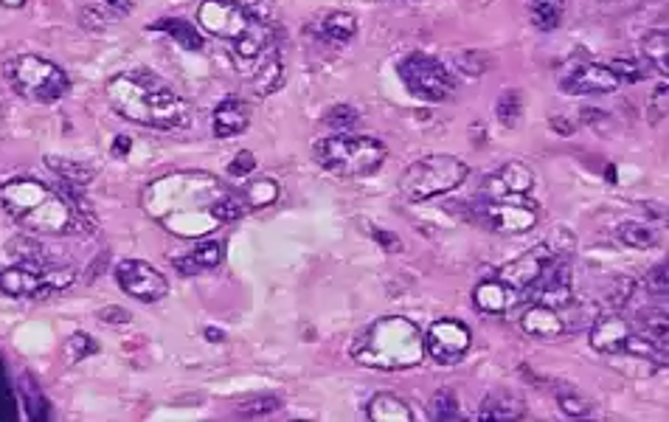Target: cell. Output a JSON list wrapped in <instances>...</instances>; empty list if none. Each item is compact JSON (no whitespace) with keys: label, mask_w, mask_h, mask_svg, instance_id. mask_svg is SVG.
<instances>
[{"label":"cell","mask_w":669,"mask_h":422,"mask_svg":"<svg viewBox=\"0 0 669 422\" xmlns=\"http://www.w3.org/2000/svg\"><path fill=\"white\" fill-rule=\"evenodd\" d=\"M152 220L178 237H203L242 217V197L206 172H172L152 181L141 197Z\"/></svg>","instance_id":"1"},{"label":"cell","mask_w":669,"mask_h":422,"mask_svg":"<svg viewBox=\"0 0 669 422\" xmlns=\"http://www.w3.org/2000/svg\"><path fill=\"white\" fill-rule=\"evenodd\" d=\"M107 99L119 116L144 127L183 130L192 124V105L149 71L116 74L107 82Z\"/></svg>","instance_id":"2"},{"label":"cell","mask_w":669,"mask_h":422,"mask_svg":"<svg viewBox=\"0 0 669 422\" xmlns=\"http://www.w3.org/2000/svg\"><path fill=\"white\" fill-rule=\"evenodd\" d=\"M3 209L37 234H71L85 220V209L54 192L37 178H12L0 186Z\"/></svg>","instance_id":"3"},{"label":"cell","mask_w":669,"mask_h":422,"mask_svg":"<svg viewBox=\"0 0 669 422\" xmlns=\"http://www.w3.org/2000/svg\"><path fill=\"white\" fill-rule=\"evenodd\" d=\"M352 358L360 366L402 372L425 361V335L411 318L386 316L377 318L352 347Z\"/></svg>","instance_id":"4"},{"label":"cell","mask_w":669,"mask_h":422,"mask_svg":"<svg viewBox=\"0 0 669 422\" xmlns=\"http://www.w3.org/2000/svg\"><path fill=\"white\" fill-rule=\"evenodd\" d=\"M200 29L231 43V57H253L276 37L279 20L251 15L245 0H203L197 9Z\"/></svg>","instance_id":"5"},{"label":"cell","mask_w":669,"mask_h":422,"mask_svg":"<svg viewBox=\"0 0 669 422\" xmlns=\"http://www.w3.org/2000/svg\"><path fill=\"white\" fill-rule=\"evenodd\" d=\"M313 155L327 172L355 181V178H369L386 164L388 147L374 136L335 133V136L318 138L313 144Z\"/></svg>","instance_id":"6"},{"label":"cell","mask_w":669,"mask_h":422,"mask_svg":"<svg viewBox=\"0 0 669 422\" xmlns=\"http://www.w3.org/2000/svg\"><path fill=\"white\" fill-rule=\"evenodd\" d=\"M467 175H470V166L456 155H428L402 172L400 192L411 203H425L459 189L461 183L467 181Z\"/></svg>","instance_id":"7"},{"label":"cell","mask_w":669,"mask_h":422,"mask_svg":"<svg viewBox=\"0 0 669 422\" xmlns=\"http://www.w3.org/2000/svg\"><path fill=\"white\" fill-rule=\"evenodd\" d=\"M76 271L54 259H20L0 273V290L12 299H40L74 285Z\"/></svg>","instance_id":"8"},{"label":"cell","mask_w":669,"mask_h":422,"mask_svg":"<svg viewBox=\"0 0 669 422\" xmlns=\"http://www.w3.org/2000/svg\"><path fill=\"white\" fill-rule=\"evenodd\" d=\"M6 79L12 82L20 96L31 102L51 105L60 102L65 93L71 91V79L62 71L57 62L37 57V54H20L6 65Z\"/></svg>","instance_id":"9"},{"label":"cell","mask_w":669,"mask_h":422,"mask_svg":"<svg viewBox=\"0 0 669 422\" xmlns=\"http://www.w3.org/2000/svg\"><path fill=\"white\" fill-rule=\"evenodd\" d=\"M400 79L422 102H445L456 91V79L450 74V68L422 51L408 54L400 62Z\"/></svg>","instance_id":"10"},{"label":"cell","mask_w":669,"mask_h":422,"mask_svg":"<svg viewBox=\"0 0 669 422\" xmlns=\"http://www.w3.org/2000/svg\"><path fill=\"white\" fill-rule=\"evenodd\" d=\"M473 217L495 234H526L540 223V206L526 195H501L481 203Z\"/></svg>","instance_id":"11"},{"label":"cell","mask_w":669,"mask_h":422,"mask_svg":"<svg viewBox=\"0 0 669 422\" xmlns=\"http://www.w3.org/2000/svg\"><path fill=\"white\" fill-rule=\"evenodd\" d=\"M422 335H425V358L442 366L459 363L473 347V332L459 318H439Z\"/></svg>","instance_id":"12"},{"label":"cell","mask_w":669,"mask_h":422,"mask_svg":"<svg viewBox=\"0 0 669 422\" xmlns=\"http://www.w3.org/2000/svg\"><path fill=\"white\" fill-rule=\"evenodd\" d=\"M116 282L119 287L133 296L135 302L155 304L169 293V282L161 271H155L144 259H124L116 268Z\"/></svg>","instance_id":"13"},{"label":"cell","mask_w":669,"mask_h":422,"mask_svg":"<svg viewBox=\"0 0 669 422\" xmlns=\"http://www.w3.org/2000/svg\"><path fill=\"white\" fill-rule=\"evenodd\" d=\"M560 91L568 96H602L619 91V79L610 74L608 65L591 60L568 62L560 76Z\"/></svg>","instance_id":"14"},{"label":"cell","mask_w":669,"mask_h":422,"mask_svg":"<svg viewBox=\"0 0 669 422\" xmlns=\"http://www.w3.org/2000/svg\"><path fill=\"white\" fill-rule=\"evenodd\" d=\"M571 282H574V276H571L568 262L557 259L523 290V299H532L535 304H543L551 310H563L565 304L574 302V285Z\"/></svg>","instance_id":"15"},{"label":"cell","mask_w":669,"mask_h":422,"mask_svg":"<svg viewBox=\"0 0 669 422\" xmlns=\"http://www.w3.org/2000/svg\"><path fill=\"white\" fill-rule=\"evenodd\" d=\"M557 259L560 257H554L549 248L540 242V245H535L532 251H526V254H521L518 259H512V262H506L504 268H501V273H498V279H501L509 290L523 293V290L532 285L537 276L546 271L551 262H557Z\"/></svg>","instance_id":"16"},{"label":"cell","mask_w":669,"mask_h":422,"mask_svg":"<svg viewBox=\"0 0 669 422\" xmlns=\"http://www.w3.org/2000/svg\"><path fill=\"white\" fill-rule=\"evenodd\" d=\"M630 335H633L630 318L610 310V313H599V318L591 324L588 341H591V349L599 352V355H622Z\"/></svg>","instance_id":"17"},{"label":"cell","mask_w":669,"mask_h":422,"mask_svg":"<svg viewBox=\"0 0 669 422\" xmlns=\"http://www.w3.org/2000/svg\"><path fill=\"white\" fill-rule=\"evenodd\" d=\"M251 127V105L239 96H231L217 105L211 116V130L217 138H234Z\"/></svg>","instance_id":"18"},{"label":"cell","mask_w":669,"mask_h":422,"mask_svg":"<svg viewBox=\"0 0 669 422\" xmlns=\"http://www.w3.org/2000/svg\"><path fill=\"white\" fill-rule=\"evenodd\" d=\"M487 186L492 189V197L529 195L535 186V172L523 161H509L498 169V175L487 178Z\"/></svg>","instance_id":"19"},{"label":"cell","mask_w":669,"mask_h":422,"mask_svg":"<svg viewBox=\"0 0 669 422\" xmlns=\"http://www.w3.org/2000/svg\"><path fill=\"white\" fill-rule=\"evenodd\" d=\"M521 330L529 338H537V341H554V338H563L565 335V324L563 318H560V310H551V307H543V304H532L521 316Z\"/></svg>","instance_id":"20"},{"label":"cell","mask_w":669,"mask_h":422,"mask_svg":"<svg viewBox=\"0 0 669 422\" xmlns=\"http://www.w3.org/2000/svg\"><path fill=\"white\" fill-rule=\"evenodd\" d=\"M245 79H248V85H251V91L256 93V96H270V93L279 91L284 79L282 54H279V48L268 51V54H265V57L256 62L251 71L245 74Z\"/></svg>","instance_id":"21"},{"label":"cell","mask_w":669,"mask_h":422,"mask_svg":"<svg viewBox=\"0 0 669 422\" xmlns=\"http://www.w3.org/2000/svg\"><path fill=\"white\" fill-rule=\"evenodd\" d=\"M478 417H481V420H495V422L523 420V417H526V403H523V397H518V394L501 389V392H492L484 397Z\"/></svg>","instance_id":"22"},{"label":"cell","mask_w":669,"mask_h":422,"mask_svg":"<svg viewBox=\"0 0 669 422\" xmlns=\"http://www.w3.org/2000/svg\"><path fill=\"white\" fill-rule=\"evenodd\" d=\"M318 37L332 46H346L357 34V17L352 12H327L318 20Z\"/></svg>","instance_id":"23"},{"label":"cell","mask_w":669,"mask_h":422,"mask_svg":"<svg viewBox=\"0 0 669 422\" xmlns=\"http://www.w3.org/2000/svg\"><path fill=\"white\" fill-rule=\"evenodd\" d=\"M509 293L512 290L501 279H484L473 290V304L487 316H498V313H504L506 307H509Z\"/></svg>","instance_id":"24"},{"label":"cell","mask_w":669,"mask_h":422,"mask_svg":"<svg viewBox=\"0 0 669 422\" xmlns=\"http://www.w3.org/2000/svg\"><path fill=\"white\" fill-rule=\"evenodd\" d=\"M369 420L372 422H411L414 411L397 394H377L369 403Z\"/></svg>","instance_id":"25"},{"label":"cell","mask_w":669,"mask_h":422,"mask_svg":"<svg viewBox=\"0 0 669 422\" xmlns=\"http://www.w3.org/2000/svg\"><path fill=\"white\" fill-rule=\"evenodd\" d=\"M220 262H223V245H220V242H211V240L200 242L189 257L175 259L178 271H183V273L209 271V268H217Z\"/></svg>","instance_id":"26"},{"label":"cell","mask_w":669,"mask_h":422,"mask_svg":"<svg viewBox=\"0 0 669 422\" xmlns=\"http://www.w3.org/2000/svg\"><path fill=\"white\" fill-rule=\"evenodd\" d=\"M242 181H248V178H242ZM234 192L242 197V203L248 209H262V206H270V203L279 200V183L273 181V178H253V181L239 186Z\"/></svg>","instance_id":"27"},{"label":"cell","mask_w":669,"mask_h":422,"mask_svg":"<svg viewBox=\"0 0 669 422\" xmlns=\"http://www.w3.org/2000/svg\"><path fill=\"white\" fill-rule=\"evenodd\" d=\"M619 240L625 242L627 248H636V251H650L661 242V231L653 223H641V220H627L619 226Z\"/></svg>","instance_id":"28"},{"label":"cell","mask_w":669,"mask_h":422,"mask_svg":"<svg viewBox=\"0 0 669 422\" xmlns=\"http://www.w3.org/2000/svg\"><path fill=\"white\" fill-rule=\"evenodd\" d=\"M641 51H644V60L647 65H653L661 76L669 74V34L664 29H653L650 34H644L641 40Z\"/></svg>","instance_id":"29"},{"label":"cell","mask_w":669,"mask_h":422,"mask_svg":"<svg viewBox=\"0 0 669 422\" xmlns=\"http://www.w3.org/2000/svg\"><path fill=\"white\" fill-rule=\"evenodd\" d=\"M523 91L518 88H506L501 96H498V102H495V119L501 121V127L506 130H515L523 119Z\"/></svg>","instance_id":"30"},{"label":"cell","mask_w":669,"mask_h":422,"mask_svg":"<svg viewBox=\"0 0 669 422\" xmlns=\"http://www.w3.org/2000/svg\"><path fill=\"white\" fill-rule=\"evenodd\" d=\"M565 0H529V17L535 29L554 31L563 23Z\"/></svg>","instance_id":"31"},{"label":"cell","mask_w":669,"mask_h":422,"mask_svg":"<svg viewBox=\"0 0 669 422\" xmlns=\"http://www.w3.org/2000/svg\"><path fill=\"white\" fill-rule=\"evenodd\" d=\"M633 330L641 332L644 338H650L655 344H661V347L669 344V321L664 310H653V313L650 310H641L639 316H636Z\"/></svg>","instance_id":"32"},{"label":"cell","mask_w":669,"mask_h":422,"mask_svg":"<svg viewBox=\"0 0 669 422\" xmlns=\"http://www.w3.org/2000/svg\"><path fill=\"white\" fill-rule=\"evenodd\" d=\"M450 65H453V71L461 76H467V79H478V76H484L492 68V57L490 54H484V51H456L453 57H450Z\"/></svg>","instance_id":"33"},{"label":"cell","mask_w":669,"mask_h":422,"mask_svg":"<svg viewBox=\"0 0 669 422\" xmlns=\"http://www.w3.org/2000/svg\"><path fill=\"white\" fill-rule=\"evenodd\" d=\"M152 29L166 31V34H169L175 43L186 46L189 51H200V48H203V37H200V31L194 29L192 23H186V20H172V17H166V20H158Z\"/></svg>","instance_id":"34"},{"label":"cell","mask_w":669,"mask_h":422,"mask_svg":"<svg viewBox=\"0 0 669 422\" xmlns=\"http://www.w3.org/2000/svg\"><path fill=\"white\" fill-rule=\"evenodd\" d=\"M45 161H48V166H51L68 186H88V183L93 181V169H88V166L68 161V158H57V155H51V158H45Z\"/></svg>","instance_id":"35"},{"label":"cell","mask_w":669,"mask_h":422,"mask_svg":"<svg viewBox=\"0 0 669 422\" xmlns=\"http://www.w3.org/2000/svg\"><path fill=\"white\" fill-rule=\"evenodd\" d=\"M636 279L633 276H613L608 285H605V304L610 310H622L630 299L636 296Z\"/></svg>","instance_id":"36"},{"label":"cell","mask_w":669,"mask_h":422,"mask_svg":"<svg viewBox=\"0 0 669 422\" xmlns=\"http://www.w3.org/2000/svg\"><path fill=\"white\" fill-rule=\"evenodd\" d=\"M557 406L568 417H588L591 414V400L577 392L574 386H557Z\"/></svg>","instance_id":"37"},{"label":"cell","mask_w":669,"mask_h":422,"mask_svg":"<svg viewBox=\"0 0 669 422\" xmlns=\"http://www.w3.org/2000/svg\"><path fill=\"white\" fill-rule=\"evenodd\" d=\"M431 417L439 422H450V420H461L459 411V397L453 389H439L433 394L431 400Z\"/></svg>","instance_id":"38"},{"label":"cell","mask_w":669,"mask_h":422,"mask_svg":"<svg viewBox=\"0 0 669 422\" xmlns=\"http://www.w3.org/2000/svg\"><path fill=\"white\" fill-rule=\"evenodd\" d=\"M279 408H282V400H279V397H273V394H259V397L245 400V403L237 408V414L239 417H270V414L279 411Z\"/></svg>","instance_id":"39"},{"label":"cell","mask_w":669,"mask_h":422,"mask_svg":"<svg viewBox=\"0 0 669 422\" xmlns=\"http://www.w3.org/2000/svg\"><path fill=\"white\" fill-rule=\"evenodd\" d=\"M324 121H327L332 130H338V133H352V130L357 127V121H360V113H357L355 107L338 105V107H329Z\"/></svg>","instance_id":"40"},{"label":"cell","mask_w":669,"mask_h":422,"mask_svg":"<svg viewBox=\"0 0 669 422\" xmlns=\"http://www.w3.org/2000/svg\"><path fill=\"white\" fill-rule=\"evenodd\" d=\"M543 245L549 248L554 257L568 259V257H571V251H574V245H577V237L571 234V228L560 226V228H554V231H551L549 237L543 240Z\"/></svg>","instance_id":"41"},{"label":"cell","mask_w":669,"mask_h":422,"mask_svg":"<svg viewBox=\"0 0 669 422\" xmlns=\"http://www.w3.org/2000/svg\"><path fill=\"white\" fill-rule=\"evenodd\" d=\"M610 74L619 79V85L622 82H641L647 71H644V65L639 60H627V57H616V60L608 65Z\"/></svg>","instance_id":"42"},{"label":"cell","mask_w":669,"mask_h":422,"mask_svg":"<svg viewBox=\"0 0 669 422\" xmlns=\"http://www.w3.org/2000/svg\"><path fill=\"white\" fill-rule=\"evenodd\" d=\"M669 113V88L667 82H661L658 88L650 96V124H658V121L667 119Z\"/></svg>","instance_id":"43"},{"label":"cell","mask_w":669,"mask_h":422,"mask_svg":"<svg viewBox=\"0 0 669 422\" xmlns=\"http://www.w3.org/2000/svg\"><path fill=\"white\" fill-rule=\"evenodd\" d=\"M65 352H68L71 363H79V361H85L90 352H96V344L90 341V335H85V332H76L74 338H68V347H65Z\"/></svg>","instance_id":"44"},{"label":"cell","mask_w":669,"mask_h":422,"mask_svg":"<svg viewBox=\"0 0 669 422\" xmlns=\"http://www.w3.org/2000/svg\"><path fill=\"white\" fill-rule=\"evenodd\" d=\"M644 285H647V293L650 296H658V299H664L669 293V276H667V265L661 262L658 268L647 273V279H644Z\"/></svg>","instance_id":"45"},{"label":"cell","mask_w":669,"mask_h":422,"mask_svg":"<svg viewBox=\"0 0 669 422\" xmlns=\"http://www.w3.org/2000/svg\"><path fill=\"white\" fill-rule=\"evenodd\" d=\"M582 124H588V127H594V130H602V133H608L610 127H613V119H610L605 110L585 107V110H582Z\"/></svg>","instance_id":"46"},{"label":"cell","mask_w":669,"mask_h":422,"mask_svg":"<svg viewBox=\"0 0 669 422\" xmlns=\"http://www.w3.org/2000/svg\"><path fill=\"white\" fill-rule=\"evenodd\" d=\"M253 166H256V161H253V152L242 150L237 155V158L231 161V166H228V172H231L234 178H239V181H242V178H248V175H251Z\"/></svg>","instance_id":"47"},{"label":"cell","mask_w":669,"mask_h":422,"mask_svg":"<svg viewBox=\"0 0 669 422\" xmlns=\"http://www.w3.org/2000/svg\"><path fill=\"white\" fill-rule=\"evenodd\" d=\"M99 318L105 324H130V313L124 307H102L99 310Z\"/></svg>","instance_id":"48"},{"label":"cell","mask_w":669,"mask_h":422,"mask_svg":"<svg viewBox=\"0 0 669 422\" xmlns=\"http://www.w3.org/2000/svg\"><path fill=\"white\" fill-rule=\"evenodd\" d=\"M551 130H554V133H560V136H574V130H577V124H574V121H568L563 116V119H560V116H551Z\"/></svg>","instance_id":"49"},{"label":"cell","mask_w":669,"mask_h":422,"mask_svg":"<svg viewBox=\"0 0 669 422\" xmlns=\"http://www.w3.org/2000/svg\"><path fill=\"white\" fill-rule=\"evenodd\" d=\"M372 234H374V240L380 242V245H386L388 251H400V240H397L394 234H388V231H380V228H374Z\"/></svg>","instance_id":"50"},{"label":"cell","mask_w":669,"mask_h":422,"mask_svg":"<svg viewBox=\"0 0 669 422\" xmlns=\"http://www.w3.org/2000/svg\"><path fill=\"white\" fill-rule=\"evenodd\" d=\"M105 3L110 6V9H116V12H121V15H124V12H130V9H133L135 0H105Z\"/></svg>","instance_id":"51"},{"label":"cell","mask_w":669,"mask_h":422,"mask_svg":"<svg viewBox=\"0 0 669 422\" xmlns=\"http://www.w3.org/2000/svg\"><path fill=\"white\" fill-rule=\"evenodd\" d=\"M29 0H0V6H9V9H20V6H26Z\"/></svg>","instance_id":"52"},{"label":"cell","mask_w":669,"mask_h":422,"mask_svg":"<svg viewBox=\"0 0 669 422\" xmlns=\"http://www.w3.org/2000/svg\"><path fill=\"white\" fill-rule=\"evenodd\" d=\"M206 335H209V341H223V338H225V332L214 330V327H209V330H206Z\"/></svg>","instance_id":"53"},{"label":"cell","mask_w":669,"mask_h":422,"mask_svg":"<svg viewBox=\"0 0 669 422\" xmlns=\"http://www.w3.org/2000/svg\"><path fill=\"white\" fill-rule=\"evenodd\" d=\"M127 147H130V141H127V138H119V144H116V152H124Z\"/></svg>","instance_id":"54"},{"label":"cell","mask_w":669,"mask_h":422,"mask_svg":"<svg viewBox=\"0 0 669 422\" xmlns=\"http://www.w3.org/2000/svg\"><path fill=\"white\" fill-rule=\"evenodd\" d=\"M478 3H481V6H487V3H492V0H478Z\"/></svg>","instance_id":"55"}]
</instances>
